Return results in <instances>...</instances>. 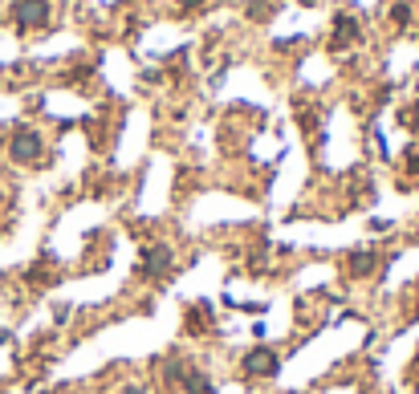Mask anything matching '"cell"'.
<instances>
[{"label": "cell", "mask_w": 419, "mask_h": 394, "mask_svg": "<svg viewBox=\"0 0 419 394\" xmlns=\"http://www.w3.org/2000/svg\"><path fill=\"white\" fill-rule=\"evenodd\" d=\"M9 155H13L16 163H37V159H41V139H37L33 130H16L13 142H9Z\"/></svg>", "instance_id": "6da1fadb"}, {"label": "cell", "mask_w": 419, "mask_h": 394, "mask_svg": "<svg viewBox=\"0 0 419 394\" xmlns=\"http://www.w3.org/2000/svg\"><path fill=\"white\" fill-rule=\"evenodd\" d=\"M45 16H49L45 0H16V25L21 28H41Z\"/></svg>", "instance_id": "7a4b0ae2"}, {"label": "cell", "mask_w": 419, "mask_h": 394, "mask_svg": "<svg viewBox=\"0 0 419 394\" xmlns=\"http://www.w3.org/2000/svg\"><path fill=\"white\" fill-rule=\"evenodd\" d=\"M244 366H249L252 374H273V370H277V358H273L269 350H252Z\"/></svg>", "instance_id": "3957f363"}, {"label": "cell", "mask_w": 419, "mask_h": 394, "mask_svg": "<svg viewBox=\"0 0 419 394\" xmlns=\"http://www.w3.org/2000/svg\"><path fill=\"white\" fill-rule=\"evenodd\" d=\"M354 37H358V25H354V21H346V16H338L334 45H338V49H342V45H350V41H354Z\"/></svg>", "instance_id": "277c9868"}, {"label": "cell", "mask_w": 419, "mask_h": 394, "mask_svg": "<svg viewBox=\"0 0 419 394\" xmlns=\"http://www.w3.org/2000/svg\"><path fill=\"white\" fill-rule=\"evenodd\" d=\"M143 272H167V248H155V252H147Z\"/></svg>", "instance_id": "5b68a950"}, {"label": "cell", "mask_w": 419, "mask_h": 394, "mask_svg": "<svg viewBox=\"0 0 419 394\" xmlns=\"http://www.w3.org/2000/svg\"><path fill=\"white\" fill-rule=\"evenodd\" d=\"M346 268L354 272V277H363V272H371V268H375V256H371V252H358L354 260H346Z\"/></svg>", "instance_id": "8992f818"}, {"label": "cell", "mask_w": 419, "mask_h": 394, "mask_svg": "<svg viewBox=\"0 0 419 394\" xmlns=\"http://www.w3.org/2000/svg\"><path fill=\"white\" fill-rule=\"evenodd\" d=\"M395 25H407V21H411V9H407V4H395Z\"/></svg>", "instance_id": "52a82bcc"}, {"label": "cell", "mask_w": 419, "mask_h": 394, "mask_svg": "<svg viewBox=\"0 0 419 394\" xmlns=\"http://www.w3.org/2000/svg\"><path fill=\"white\" fill-rule=\"evenodd\" d=\"M415 114H419V106H415Z\"/></svg>", "instance_id": "ba28073f"}]
</instances>
